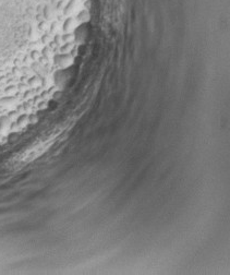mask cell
Masks as SVG:
<instances>
[{
    "mask_svg": "<svg viewBox=\"0 0 230 275\" xmlns=\"http://www.w3.org/2000/svg\"><path fill=\"white\" fill-rule=\"evenodd\" d=\"M0 103L5 107H11L15 104V100H14L13 97H5V98H2V100L0 101Z\"/></svg>",
    "mask_w": 230,
    "mask_h": 275,
    "instance_id": "3",
    "label": "cell"
},
{
    "mask_svg": "<svg viewBox=\"0 0 230 275\" xmlns=\"http://www.w3.org/2000/svg\"><path fill=\"white\" fill-rule=\"evenodd\" d=\"M28 116L22 115V116H20V117L18 118V125L20 126V128L25 127V126L28 125Z\"/></svg>",
    "mask_w": 230,
    "mask_h": 275,
    "instance_id": "4",
    "label": "cell"
},
{
    "mask_svg": "<svg viewBox=\"0 0 230 275\" xmlns=\"http://www.w3.org/2000/svg\"><path fill=\"white\" fill-rule=\"evenodd\" d=\"M11 119L8 116H1L0 117V132L2 134H7L11 128Z\"/></svg>",
    "mask_w": 230,
    "mask_h": 275,
    "instance_id": "1",
    "label": "cell"
},
{
    "mask_svg": "<svg viewBox=\"0 0 230 275\" xmlns=\"http://www.w3.org/2000/svg\"><path fill=\"white\" fill-rule=\"evenodd\" d=\"M0 141H1V135H0Z\"/></svg>",
    "mask_w": 230,
    "mask_h": 275,
    "instance_id": "7",
    "label": "cell"
},
{
    "mask_svg": "<svg viewBox=\"0 0 230 275\" xmlns=\"http://www.w3.org/2000/svg\"><path fill=\"white\" fill-rule=\"evenodd\" d=\"M56 60H57L58 65H59L60 67L67 68L72 63V57L69 55H60L56 58Z\"/></svg>",
    "mask_w": 230,
    "mask_h": 275,
    "instance_id": "2",
    "label": "cell"
},
{
    "mask_svg": "<svg viewBox=\"0 0 230 275\" xmlns=\"http://www.w3.org/2000/svg\"><path fill=\"white\" fill-rule=\"evenodd\" d=\"M37 120H38V119H37V116H35V115H31V116H28V122H31V123H36V122H37Z\"/></svg>",
    "mask_w": 230,
    "mask_h": 275,
    "instance_id": "6",
    "label": "cell"
},
{
    "mask_svg": "<svg viewBox=\"0 0 230 275\" xmlns=\"http://www.w3.org/2000/svg\"><path fill=\"white\" fill-rule=\"evenodd\" d=\"M19 129H20V126L18 125V122H12L11 123V128H10V131L16 132V131H19Z\"/></svg>",
    "mask_w": 230,
    "mask_h": 275,
    "instance_id": "5",
    "label": "cell"
}]
</instances>
